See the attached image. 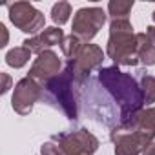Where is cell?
Segmentation results:
<instances>
[{
    "instance_id": "obj_18",
    "label": "cell",
    "mask_w": 155,
    "mask_h": 155,
    "mask_svg": "<svg viewBox=\"0 0 155 155\" xmlns=\"http://www.w3.org/2000/svg\"><path fill=\"white\" fill-rule=\"evenodd\" d=\"M40 155H64V151L60 150V146L53 140L49 142H44L42 148H40Z\"/></svg>"
},
{
    "instance_id": "obj_16",
    "label": "cell",
    "mask_w": 155,
    "mask_h": 155,
    "mask_svg": "<svg viewBox=\"0 0 155 155\" xmlns=\"http://www.w3.org/2000/svg\"><path fill=\"white\" fill-rule=\"evenodd\" d=\"M82 44H84V42H81L75 35H68V37H64V40H62V44H60L62 55L68 57V60H73L77 55H79Z\"/></svg>"
},
{
    "instance_id": "obj_15",
    "label": "cell",
    "mask_w": 155,
    "mask_h": 155,
    "mask_svg": "<svg viewBox=\"0 0 155 155\" xmlns=\"http://www.w3.org/2000/svg\"><path fill=\"white\" fill-rule=\"evenodd\" d=\"M140 73V79H139V86H140V93L144 99V104H153L155 102V77L146 75L144 71Z\"/></svg>"
},
{
    "instance_id": "obj_8",
    "label": "cell",
    "mask_w": 155,
    "mask_h": 155,
    "mask_svg": "<svg viewBox=\"0 0 155 155\" xmlns=\"http://www.w3.org/2000/svg\"><path fill=\"white\" fill-rule=\"evenodd\" d=\"M102 60H104V51L99 46H95V44H82L79 55H77L73 60H68V66L71 68L73 77H75V82L82 84L90 77L91 69L102 66Z\"/></svg>"
},
{
    "instance_id": "obj_3",
    "label": "cell",
    "mask_w": 155,
    "mask_h": 155,
    "mask_svg": "<svg viewBox=\"0 0 155 155\" xmlns=\"http://www.w3.org/2000/svg\"><path fill=\"white\" fill-rule=\"evenodd\" d=\"M73 84L77 82H75L73 71L68 64L62 73L53 77L46 84H42V101L60 110L69 120L77 119V99L73 93Z\"/></svg>"
},
{
    "instance_id": "obj_17",
    "label": "cell",
    "mask_w": 155,
    "mask_h": 155,
    "mask_svg": "<svg viewBox=\"0 0 155 155\" xmlns=\"http://www.w3.org/2000/svg\"><path fill=\"white\" fill-rule=\"evenodd\" d=\"M69 15H71V6L69 2H57L53 8H51V20L58 26L66 24L69 20Z\"/></svg>"
},
{
    "instance_id": "obj_12",
    "label": "cell",
    "mask_w": 155,
    "mask_h": 155,
    "mask_svg": "<svg viewBox=\"0 0 155 155\" xmlns=\"http://www.w3.org/2000/svg\"><path fill=\"white\" fill-rule=\"evenodd\" d=\"M137 53L139 62L144 66H155V44L146 33H137Z\"/></svg>"
},
{
    "instance_id": "obj_9",
    "label": "cell",
    "mask_w": 155,
    "mask_h": 155,
    "mask_svg": "<svg viewBox=\"0 0 155 155\" xmlns=\"http://www.w3.org/2000/svg\"><path fill=\"white\" fill-rule=\"evenodd\" d=\"M42 99V84L33 81L31 77L18 81L11 97V106L18 115H29L35 102Z\"/></svg>"
},
{
    "instance_id": "obj_10",
    "label": "cell",
    "mask_w": 155,
    "mask_h": 155,
    "mask_svg": "<svg viewBox=\"0 0 155 155\" xmlns=\"http://www.w3.org/2000/svg\"><path fill=\"white\" fill-rule=\"evenodd\" d=\"M60 66H62V64H60L58 55H57L55 51L48 49V51L40 53V55L35 58V62H33V66H31L28 77H31V79L37 81L38 84H46L48 81H51L53 77L58 75Z\"/></svg>"
},
{
    "instance_id": "obj_19",
    "label": "cell",
    "mask_w": 155,
    "mask_h": 155,
    "mask_svg": "<svg viewBox=\"0 0 155 155\" xmlns=\"http://www.w3.org/2000/svg\"><path fill=\"white\" fill-rule=\"evenodd\" d=\"M0 77H2V81H4V86H2V93H8V91H9V88H11V77H9L8 73H2Z\"/></svg>"
},
{
    "instance_id": "obj_14",
    "label": "cell",
    "mask_w": 155,
    "mask_h": 155,
    "mask_svg": "<svg viewBox=\"0 0 155 155\" xmlns=\"http://www.w3.org/2000/svg\"><path fill=\"white\" fill-rule=\"evenodd\" d=\"M133 8V0H111L108 4V13L111 20H128V15Z\"/></svg>"
},
{
    "instance_id": "obj_21",
    "label": "cell",
    "mask_w": 155,
    "mask_h": 155,
    "mask_svg": "<svg viewBox=\"0 0 155 155\" xmlns=\"http://www.w3.org/2000/svg\"><path fill=\"white\" fill-rule=\"evenodd\" d=\"M142 155H155V142H150V144L144 148Z\"/></svg>"
},
{
    "instance_id": "obj_5",
    "label": "cell",
    "mask_w": 155,
    "mask_h": 155,
    "mask_svg": "<svg viewBox=\"0 0 155 155\" xmlns=\"http://www.w3.org/2000/svg\"><path fill=\"white\" fill-rule=\"evenodd\" d=\"M51 140L60 146L64 155H93L99 150V139L84 128L57 133L51 137Z\"/></svg>"
},
{
    "instance_id": "obj_22",
    "label": "cell",
    "mask_w": 155,
    "mask_h": 155,
    "mask_svg": "<svg viewBox=\"0 0 155 155\" xmlns=\"http://www.w3.org/2000/svg\"><path fill=\"white\" fill-rule=\"evenodd\" d=\"M146 35H148L150 40L155 44V26H148V28H146Z\"/></svg>"
},
{
    "instance_id": "obj_20",
    "label": "cell",
    "mask_w": 155,
    "mask_h": 155,
    "mask_svg": "<svg viewBox=\"0 0 155 155\" xmlns=\"http://www.w3.org/2000/svg\"><path fill=\"white\" fill-rule=\"evenodd\" d=\"M0 33H2V42H0V48H4V46L8 44V38H9L8 29H6V26H4V24H0Z\"/></svg>"
},
{
    "instance_id": "obj_6",
    "label": "cell",
    "mask_w": 155,
    "mask_h": 155,
    "mask_svg": "<svg viewBox=\"0 0 155 155\" xmlns=\"http://www.w3.org/2000/svg\"><path fill=\"white\" fill-rule=\"evenodd\" d=\"M108 15L104 13L102 8H81L73 17V26H71V35H75L81 42L90 44V40L102 29L106 24Z\"/></svg>"
},
{
    "instance_id": "obj_1",
    "label": "cell",
    "mask_w": 155,
    "mask_h": 155,
    "mask_svg": "<svg viewBox=\"0 0 155 155\" xmlns=\"http://www.w3.org/2000/svg\"><path fill=\"white\" fill-rule=\"evenodd\" d=\"M99 81L104 86V90L117 101L120 108V124L128 122L142 110L144 99L140 93V86L130 73L120 71L117 66L101 68Z\"/></svg>"
},
{
    "instance_id": "obj_13",
    "label": "cell",
    "mask_w": 155,
    "mask_h": 155,
    "mask_svg": "<svg viewBox=\"0 0 155 155\" xmlns=\"http://www.w3.org/2000/svg\"><path fill=\"white\" fill-rule=\"evenodd\" d=\"M31 58V51L26 48V46H18V48H13L6 53V64L18 69L22 66H26Z\"/></svg>"
},
{
    "instance_id": "obj_2",
    "label": "cell",
    "mask_w": 155,
    "mask_h": 155,
    "mask_svg": "<svg viewBox=\"0 0 155 155\" xmlns=\"http://www.w3.org/2000/svg\"><path fill=\"white\" fill-rule=\"evenodd\" d=\"M108 57L115 62V66H137V33L130 20H111L110 22V38L106 46Z\"/></svg>"
},
{
    "instance_id": "obj_7",
    "label": "cell",
    "mask_w": 155,
    "mask_h": 155,
    "mask_svg": "<svg viewBox=\"0 0 155 155\" xmlns=\"http://www.w3.org/2000/svg\"><path fill=\"white\" fill-rule=\"evenodd\" d=\"M9 9V20L24 33H31L33 37L40 31H44L46 18L44 15L29 2H15L8 6Z\"/></svg>"
},
{
    "instance_id": "obj_23",
    "label": "cell",
    "mask_w": 155,
    "mask_h": 155,
    "mask_svg": "<svg viewBox=\"0 0 155 155\" xmlns=\"http://www.w3.org/2000/svg\"><path fill=\"white\" fill-rule=\"evenodd\" d=\"M151 18H153V22H155V11H153V15H151Z\"/></svg>"
},
{
    "instance_id": "obj_11",
    "label": "cell",
    "mask_w": 155,
    "mask_h": 155,
    "mask_svg": "<svg viewBox=\"0 0 155 155\" xmlns=\"http://www.w3.org/2000/svg\"><path fill=\"white\" fill-rule=\"evenodd\" d=\"M64 40V31L60 28H46L42 33L31 37V38H26L22 44L31 51V53H44L48 51L51 46H57V44H62Z\"/></svg>"
},
{
    "instance_id": "obj_4",
    "label": "cell",
    "mask_w": 155,
    "mask_h": 155,
    "mask_svg": "<svg viewBox=\"0 0 155 155\" xmlns=\"http://www.w3.org/2000/svg\"><path fill=\"white\" fill-rule=\"evenodd\" d=\"M111 140L115 144V155H139L144 148L153 142V131H142L128 124H119L111 131Z\"/></svg>"
}]
</instances>
